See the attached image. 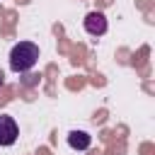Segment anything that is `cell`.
<instances>
[{
    "instance_id": "1",
    "label": "cell",
    "mask_w": 155,
    "mask_h": 155,
    "mask_svg": "<svg viewBox=\"0 0 155 155\" xmlns=\"http://www.w3.org/2000/svg\"><path fill=\"white\" fill-rule=\"evenodd\" d=\"M39 61V46L31 44V41H19L12 46L10 51V68L15 73H27L36 65Z\"/></svg>"
},
{
    "instance_id": "2",
    "label": "cell",
    "mask_w": 155,
    "mask_h": 155,
    "mask_svg": "<svg viewBox=\"0 0 155 155\" xmlns=\"http://www.w3.org/2000/svg\"><path fill=\"white\" fill-rule=\"evenodd\" d=\"M19 136V128L15 124L12 116L7 114H0V145H12Z\"/></svg>"
},
{
    "instance_id": "3",
    "label": "cell",
    "mask_w": 155,
    "mask_h": 155,
    "mask_svg": "<svg viewBox=\"0 0 155 155\" xmlns=\"http://www.w3.org/2000/svg\"><path fill=\"white\" fill-rule=\"evenodd\" d=\"M82 24H85V31L87 34H92V36H102V34H107V17H104V12H90L85 19H82Z\"/></svg>"
},
{
    "instance_id": "4",
    "label": "cell",
    "mask_w": 155,
    "mask_h": 155,
    "mask_svg": "<svg viewBox=\"0 0 155 155\" xmlns=\"http://www.w3.org/2000/svg\"><path fill=\"white\" fill-rule=\"evenodd\" d=\"M90 143H92V138H90V133H85V131H70V133H68V145H70L73 150H87Z\"/></svg>"
},
{
    "instance_id": "5",
    "label": "cell",
    "mask_w": 155,
    "mask_h": 155,
    "mask_svg": "<svg viewBox=\"0 0 155 155\" xmlns=\"http://www.w3.org/2000/svg\"><path fill=\"white\" fill-rule=\"evenodd\" d=\"M2 82H5V75H2V70H0V87H2Z\"/></svg>"
}]
</instances>
